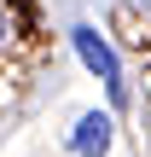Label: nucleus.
Wrapping results in <instances>:
<instances>
[{
    "mask_svg": "<svg viewBox=\"0 0 151 157\" xmlns=\"http://www.w3.org/2000/svg\"><path fill=\"white\" fill-rule=\"evenodd\" d=\"M70 47H76V58L105 82V93H111V105H122L128 99V76H122V58H116V47L93 29V23H76L70 29Z\"/></svg>",
    "mask_w": 151,
    "mask_h": 157,
    "instance_id": "1",
    "label": "nucleus"
},
{
    "mask_svg": "<svg viewBox=\"0 0 151 157\" xmlns=\"http://www.w3.org/2000/svg\"><path fill=\"white\" fill-rule=\"evenodd\" d=\"M111 140H116V117H111V111H87V117L76 122V134H70V151L76 157H105Z\"/></svg>",
    "mask_w": 151,
    "mask_h": 157,
    "instance_id": "2",
    "label": "nucleus"
},
{
    "mask_svg": "<svg viewBox=\"0 0 151 157\" xmlns=\"http://www.w3.org/2000/svg\"><path fill=\"white\" fill-rule=\"evenodd\" d=\"M0 35H6V23H0Z\"/></svg>",
    "mask_w": 151,
    "mask_h": 157,
    "instance_id": "3",
    "label": "nucleus"
}]
</instances>
